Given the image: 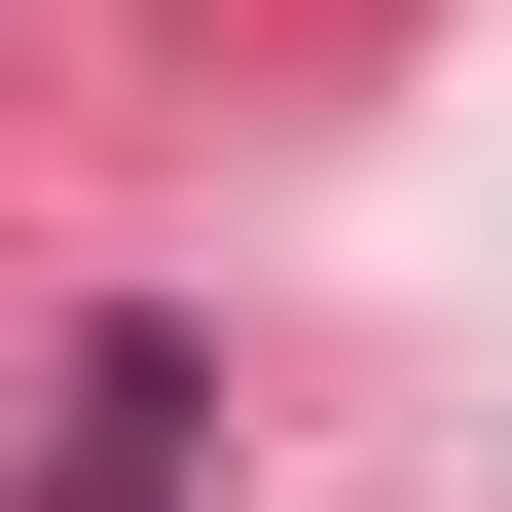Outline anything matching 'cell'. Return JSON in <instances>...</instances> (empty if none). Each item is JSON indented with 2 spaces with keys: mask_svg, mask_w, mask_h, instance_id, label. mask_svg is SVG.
<instances>
[{
  "mask_svg": "<svg viewBox=\"0 0 512 512\" xmlns=\"http://www.w3.org/2000/svg\"><path fill=\"white\" fill-rule=\"evenodd\" d=\"M37 512H183V366H147V330L74 366V439H37Z\"/></svg>",
  "mask_w": 512,
  "mask_h": 512,
  "instance_id": "6da1fadb",
  "label": "cell"
}]
</instances>
